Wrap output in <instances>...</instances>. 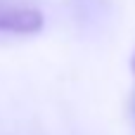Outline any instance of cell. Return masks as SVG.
I'll use <instances>...</instances> for the list:
<instances>
[{
    "mask_svg": "<svg viewBox=\"0 0 135 135\" xmlns=\"http://www.w3.org/2000/svg\"><path fill=\"white\" fill-rule=\"evenodd\" d=\"M131 69H133V74H135V52H133V57H131Z\"/></svg>",
    "mask_w": 135,
    "mask_h": 135,
    "instance_id": "obj_2",
    "label": "cell"
},
{
    "mask_svg": "<svg viewBox=\"0 0 135 135\" xmlns=\"http://www.w3.org/2000/svg\"><path fill=\"white\" fill-rule=\"evenodd\" d=\"M43 12L28 5L0 2V33L12 36H33L43 28Z\"/></svg>",
    "mask_w": 135,
    "mask_h": 135,
    "instance_id": "obj_1",
    "label": "cell"
}]
</instances>
